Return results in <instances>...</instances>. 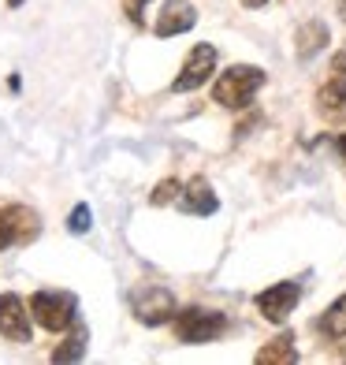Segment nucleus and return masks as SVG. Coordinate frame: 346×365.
Masks as SVG:
<instances>
[{
  "mask_svg": "<svg viewBox=\"0 0 346 365\" xmlns=\"http://www.w3.org/2000/svg\"><path fill=\"white\" fill-rule=\"evenodd\" d=\"M227 331V317L220 309H183V313H175V339L179 343H187V346H201V343H212V339H220Z\"/></svg>",
  "mask_w": 346,
  "mask_h": 365,
  "instance_id": "obj_3",
  "label": "nucleus"
},
{
  "mask_svg": "<svg viewBox=\"0 0 346 365\" xmlns=\"http://www.w3.org/2000/svg\"><path fill=\"white\" fill-rule=\"evenodd\" d=\"M30 317H34V313L26 309V302L19 294H11V291L0 294V336L4 339H11V343H30L34 339Z\"/></svg>",
  "mask_w": 346,
  "mask_h": 365,
  "instance_id": "obj_9",
  "label": "nucleus"
},
{
  "mask_svg": "<svg viewBox=\"0 0 346 365\" xmlns=\"http://www.w3.org/2000/svg\"><path fill=\"white\" fill-rule=\"evenodd\" d=\"M175 205L183 209V212H190V217H212V212L220 209V197L212 194L205 175H194V179L183 182V194H179Z\"/></svg>",
  "mask_w": 346,
  "mask_h": 365,
  "instance_id": "obj_11",
  "label": "nucleus"
},
{
  "mask_svg": "<svg viewBox=\"0 0 346 365\" xmlns=\"http://www.w3.org/2000/svg\"><path fill=\"white\" fill-rule=\"evenodd\" d=\"M253 302H257V309H261V317H265V321L283 324L290 313H294V306L302 302V284H298V279H283V284H272L268 291H261Z\"/></svg>",
  "mask_w": 346,
  "mask_h": 365,
  "instance_id": "obj_7",
  "label": "nucleus"
},
{
  "mask_svg": "<svg viewBox=\"0 0 346 365\" xmlns=\"http://www.w3.org/2000/svg\"><path fill=\"white\" fill-rule=\"evenodd\" d=\"M317 112L327 123H346V53L332 60V75L317 90Z\"/></svg>",
  "mask_w": 346,
  "mask_h": 365,
  "instance_id": "obj_6",
  "label": "nucleus"
},
{
  "mask_svg": "<svg viewBox=\"0 0 346 365\" xmlns=\"http://www.w3.org/2000/svg\"><path fill=\"white\" fill-rule=\"evenodd\" d=\"M212 71H216V45L201 41V45L190 48V56H187V63H183V71H179V78L172 82V90H175V93H190V90H197V86H205Z\"/></svg>",
  "mask_w": 346,
  "mask_h": 365,
  "instance_id": "obj_8",
  "label": "nucleus"
},
{
  "mask_svg": "<svg viewBox=\"0 0 346 365\" xmlns=\"http://www.w3.org/2000/svg\"><path fill=\"white\" fill-rule=\"evenodd\" d=\"M339 15H342V19H346V0H339Z\"/></svg>",
  "mask_w": 346,
  "mask_h": 365,
  "instance_id": "obj_21",
  "label": "nucleus"
},
{
  "mask_svg": "<svg viewBox=\"0 0 346 365\" xmlns=\"http://www.w3.org/2000/svg\"><path fill=\"white\" fill-rule=\"evenodd\" d=\"M86 346H90V328L82 324V321H75V324L68 328V339H63L56 351H53V361H56V365L78 361L82 354H86Z\"/></svg>",
  "mask_w": 346,
  "mask_h": 365,
  "instance_id": "obj_14",
  "label": "nucleus"
},
{
  "mask_svg": "<svg viewBox=\"0 0 346 365\" xmlns=\"http://www.w3.org/2000/svg\"><path fill=\"white\" fill-rule=\"evenodd\" d=\"M41 235V217L30 205H4L0 209V254L11 246H30Z\"/></svg>",
  "mask_w": 346,
  "mask_h": 365,
  "instance_id": "obj_5",
  "label": "nucleus"
},
{
  "mask_svg": "<svg viewBox=\"0 0 346 365\" xmlns=\"http://www.w3.org/2000/svg\"><path fill=\"white\" fill-rule=\"evenodd\" d=\"M317 328H320V336H327V339H342L346 336V294H339L335 302L320 313Z\"/></svg>",
  "mask_w": 346,
  "mask_h": 365,
  "instance_id": "obj_15",
  "label": "nucleus"
},
{
  "mask_svg": "<svg viewBox=\"0 0 346 365\" xmlns=\"http://www.w3.org/2000/svg\"><path fill=\"white\" fill-rule=\"evenodd\" d=\"M327 41H332L327 26H324L320 19H309V23L298 26V34H294V53H298V60H313Z\"/></svg>",
  "mask_w": 346,
  "mask_h": 365,
  "instance_id": "obj_12",
  "label": "nucleus"
},
{
  "mask_svg": "<svg viewBox=\"0 0 346 365\" xmlns=\"http://www.w3.org/2000/svg\"><path fill=\"white\" fill-rule=\"evenodd\" d=\"M145 4H150V0H123V11L130 15V23H135V26L145 23Z\"/></svg>",
  "mask_w": 346,
  "mask_h": 365,
  "instance_id": "obj_18",
  "label": "nucleus"
},
{
  "mask_svg": "<svg viewBox=\"0 0 346 365\" xmlns=\"http://www.w3.org/2000/svg\"><path fill=\"white\" fill-rule=\"evenodd\" d=\"M335 149H339V157L346 160V135H339V138H335Z\"/></svg>",
  "mask_w": 346,
  "mask_h": 365,
  "instance_id": "obj_19",
  "label": "nucleus"
},
{
  "mask_svg": "<svg viewBox=\"0 0 346 365\" xmlns=\"http://www.w3.org/2000/svg\"><path fill=\"white\" fill-rule=\"evenodd\" d=\"M130 313L135 321L145 324V328H160L175 321V294L168 287H157V284H145V287H135L130 291Z\"/></svg>",
  "mask_w": 346,
  "mask_h": 365,
  "instance_id": "obj_4",
  "label": "nucleus"
},
{
  "mask_svg": "<svg viewBox=\"0 0 346 365\" xmlns=\"http://www.w3.org/2000/svg\"><path fill=\"white\" fill-rule=\"evenodd\" d=\"M30 313L45 331H68L78 321V298L71 291H38L30 298Z\"/></svg>",
  "mask_w": 346,
  "mask_h": 365,
  "instance_id": "obj_2",
  "label": "nucleus"
},
{
  "mask_svg": "<svg viewBox=\"0 0 346 365\" xmlns=\"http://www.w3.org/2000/svg\"><path fill=\"white\" fill-rule=\"evenodd\" d=\"M179 194H183V182L179 179H160L150 194V205H172V202H179Z\"/></svg>",
  "mask_w": 346,
  "mask_h": 365,
  "instance_id": "obj_16",
  "label": "nucleus"
},
{
  "mask_svg": "<svg viewBox=\"0 0 346 365\" xmlns=\"http://www.w3.org/2000/svg\"><path fill=\"white\" fill-rule=\"evenodd\" d=\"M8 8H23V0H8Z\"/></svg>",
  "mask_w": 346,
  "mask_h": 365,
  "instance_id": "obj_22",
  "label": "nucleus"
},
{
  "mask_svg": "<svg viewBox=\"0 0 346 365\" xmlns=\"http://www.w3.org/2000/svg\"><path fill=\"white\" fill-rule=\"evenodd\" d=\"M253 361H257V365H294V361H298V346H294V336H290V331H279V336H276L268 346H261Z\"/></svg>",
  "mask_w": 346,
  "mask_h": 365,
  "instance_id": "obj_13",
  "label": "nucleus"
},
{
  "mask_svg": "<svg viewBox=\"0 0 346 365\" xmlns=\"http://www.w3.org/2000/svg\"><path fill=\"white\" fill-rule=\"evenodd\" d=\"M265 86V71L257 63H231V68L212 82V101L224 108H250L257 90Z\"/></svg>",
  "mask_w": 346,
  "mask_h": 365,
  "instance_id": "obj_1",
  "label": "nucleus"
},
{
  "mask_svg": "<svg viewBox=\"0 0 346 365\" xmlns=\"http://www.w3.org/2000/svg\"><path fill=\"white\" fill-rule=\"evenodd\" d=\"M242 4H246V8H265L268 0H242Z\"/></svg>",
  "mask_w": 346,
  "mask_h": 365,
  "instance_id": "obj_20",
  "label": "nucleus"
},
{
  "mask_svg": "<svg viewBox=\"0 0 346 365\" xmlns=\"http://www.w3.org/2000/svg\"><path fill=\"white\" fill-rule=\"evenodd\" d=\"M194 26H197V8L190 0H164V8L153 23V34L157 38H175V34H187Z\"/></svg>",
  "mask_w": 346,
  "mask_h": 365,
  "instance_id": "obj_10",
  "label": "nucleus"
},
{
  "mask_svg": "<svg viewBox=\"0 0 346 365\" xmlns=\"http://www.w3.org/2000/svg\"><path fill=\"white\" fill-rule=\"evenodd\" d=\"M93 227V209L86 202H78L71 212H68V231L71 235H86V231Z\"/></svg>",
  "mask_w": 346,
  "mask_h": 365,
  "instance_id": "obj_17",
  "label": "nucleus"
}]
</instances>
